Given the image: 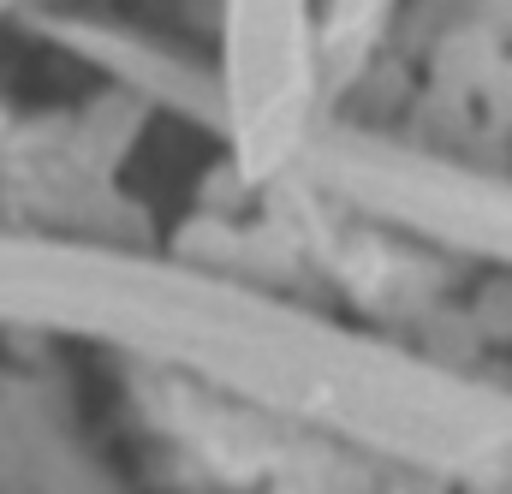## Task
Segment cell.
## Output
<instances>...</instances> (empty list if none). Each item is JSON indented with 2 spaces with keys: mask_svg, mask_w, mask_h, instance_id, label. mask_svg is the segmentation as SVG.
Returning a JSON list of instances; mask_svg holds the SVG:
<instances>
[{
  "mask_svg": "<svg viewBox=\"0 0 512 494\" xmlns=\"http://www.w3.org/2000/svg\"><path fill=\"white\" fill-rule=\"evenodd\" d=\"M483 96H489L495 120H512V66H489L483 72Z\"/></svg>",
  "mask_w": 512,
  "mask_h": 494,
  "instance_id": "1",
  "label": "cell"
},
{
  "mask_svg": "<svg viewBox=\"0 0 512 494\" xmlns=\"http://www.w3.org/2000/svg\"><path fill=\"white\" fill-rule=\"evenodd\" d=\"M477 494H495V489H477Z\"/></svg>",
  "mask_w": 512,
  "mask_h": 494,
  "instance_id": "2",
  "label": "cell"
}]
</instances>
